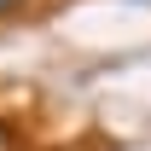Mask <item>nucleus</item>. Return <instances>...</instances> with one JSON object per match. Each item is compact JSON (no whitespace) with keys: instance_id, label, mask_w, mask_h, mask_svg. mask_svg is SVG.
<instances>
[{"instance_id":"nucleus-2","label":"nucleus","mask_w":151,"mask_h":151,"mask_svg":"<svg viewBox=\"0 0 151 151\" xmlns=\"http://www.w3.org/2000/svg\"><path fill=\"white\" fill-rule=\"evenodd\" d=\"M128 6H151V0H128Z\"/></svg>"},{"instance_id":"nucleus-1","label":"nucleus","mask_w":151,"mask_h":151,"mask_svg":"<svg viewBox=\"0 0 151 151\" xmlns=\"http://www.w3.org/2000/svg\"><path fill=\"white\" fill-rule=\"evenodd\" d=\"M18 6H29V0H0V18H12Z\"/></svg>"}]
</instances>
